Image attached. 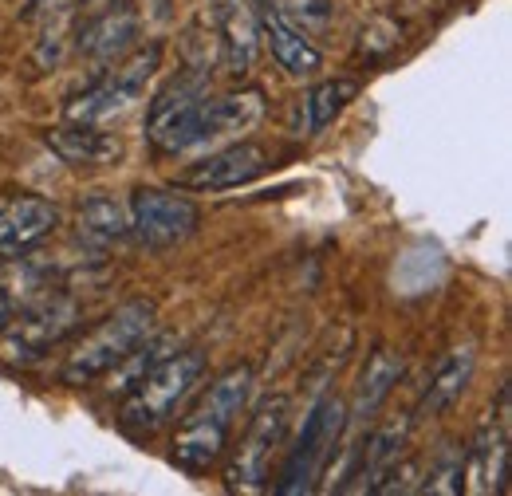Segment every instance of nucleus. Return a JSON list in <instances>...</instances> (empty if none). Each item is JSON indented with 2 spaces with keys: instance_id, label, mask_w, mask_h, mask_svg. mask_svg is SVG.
Returning a JSON list of instances; mask_svg holds the SVG:
<instances>
[{
  "instance_id": "f257e3e1",
  "label": "nucleus",
  "mask_w": 512,
  "mask_h": 496,
  "mask_svg": "<svg viewBox=\"0 0 512 496\" xmlns=\"http://www.w3.org/2000/svg\"><path fill=\"white\" fill-rule=\"evenodd\" d=\"M253 394V367H229L190 410L182 430L174 434V465L186 473H209L233 434V422L245 414Z\"/></svg>"
},
{
  "instance_id": "f03ea898",
  "label": "nucleus",
  "mask_w": 512,
  "mask_h": 496,
  "mask_svg": "<svg viewBox=\"0 0 512 496\" xmlns=\"http://www.w3.org/2000/svg\"><path fill=\"white\" fill-rule=\"evenodd\" d=\"M150 331H158V304L154 300H127L107 319H99L79 343L67 351L64 382L67 386H91L95 378L111 371L127 351H134Z\"/></svg>"
},
{
  "instance_id": "7ed1b4c3",
  "label": "nucleus",
  "mask_w": 512,
  "mask_h": 496,
  "mask_svg": "<svg viewBox=\"0 0 512 496\" xmlns=\"http://www.w3.org/2000/svg\"><path fill=\"white\" fill-rule=\"evenodd\" d=\"M201 374H205V355L197 347L166 355L134 390H127V402L119 414L123 426L130 434H154L186 402V394L201 382Z\"/></svg>"
},
{
  "instance_id": "20e7f679",
  "label": "nucleus",
  "mask_w": 512,
  "mask_h": 496,
  "mask_svg": "<svg viewBox=\"0 0 512 496\" xmlns=\"http://www.w3.org/2000/svg\"><path fill=\"white\" fill-rule=\"evenodd\" d=\"M79 319V304L71 292H48L36 304L12 311L0 323V359L4 363H36L44 359L60 339L71 335Z\"/></svg>"
},
{
  "instance_id": "39448f33",
  "label": "nucleus",
  "mask_w": 512,
  "mask_h": 496,
  "mask_svg": "<svg viewBox=\"0 0 512 496\" xmlns=\"http://www.w3.org/2000/svg\"><path fill=\"white\" fill-rule=\"evenodd\" d=\"M162 63V48L150 44L142 52H134L123 67L107 71L103 79H95L87 91H79L75 99H67L64 107V123H87V126H103V123H115L123 119L130 107L142 99L150 75L158 71Z\"/></svg>"
},
{
  "instance_id": "423d86ee",
  "label": "nucleus",
  "mask_w": 512,
  "mask_h": 496,
  "mask_svg": "<svg viewBox=\"0 0 512 496\" xmlns=\"http://www.w3.org/2000/svg\"><path fill=\"white\" fill-rule=\"evenodd\" d=\"M209 95V67H186L178 71L146 111V138L162 154H186L193 150V115L201 99Z\"/></svg>"
},
{
  "instance_id": "0eeeda50",
  "label": "nucleus",
  "mask_w": 512,
  "mask_h": 496,
  "mask_svg": "<svg viewBox=\"0 0 512 496\" xmlns=\"http://www.w3.org/2000/svg\"><path fill=\"white\" fill-rule=\"evenodd\" d=\"M347 426V410L339 398H323L320 406H312V414L304 418V430L296 437V449L288 453L284 469H280V496H304L316 489V477L323 465L331 461V449L339 445V434Z\"/></svg>"
},
{
  "instance_id": "6e6552de",
  "label": "nucleus",
  "mask_w": 512,
  "mask_h": 496,
  "mask_svg": "<svg viewBox=\"0 0 512 496\" xmlns=\"http://www.w3.org/2000/svg\"><path fill=\"white\" fill-rule=\"evenodd\" d=\"M130 217V237L150 252L174 248L182 241H190L201 225V209L190 197L174 193V189H134L127 205Z\"/></svg>"
},
{
  "instance_id": "1a4fd4ad",
  "label": "nucleus",
  "mask_w": 512,
  "mask_h": 496,
  "mask_svg": "<svg viewBox=\"0 0 512 496\" xmlns=\"http://www.w3.org/2000/svg\"><path fill=\"white\" fill-rule=\"evenodd\" d=\"M288 418H292V402L284 394L268 398L256 418L249 422V430L241 437V445L233 449L229 457V469H225V485L229 489H260L268 481V465H272V453L280 449V441L288 434Z\"/></svg>"
},
{
  "instance_id": "9d476101",
  "label": "nucleus",
  "mask_w": 512,
  "mask_h": 496,
  "mask_svg": "<svg viewBox=\"0 0 512 496\" xmlns=\"http://www.w3.org/2000/svg\"><path fill=\"white\" fill-rule=\"evenodd\" d=\"M509 437H512V418H509V386L501 390L497 414H489V422L477 430L473 449H465V485L469 493H509Z\"/></svg>"
},
{
  "instance_id": "9b49d317",
  "label": "nucleus",
  "mask_w": 512,
  "mask_h": 496,
  "mask_svg": "<svg viewBox=\"0 0 512 496\" xmlns=\"http://www.w3.org/2000/svg\"><path fill=\"white\" fill-rule=\"evenodd\" d=\"M272 166V154L260 146V142H233L217 154H209L205 162L190 166L182 174V189H193V193H221V189H241L256 182L264 170Z\"/></svg>"
},
{
  "instance_id": "f8f14e48",
  "label": "nucleus",
  "mask_w": 512,
  "mask_h": 496,
  "mask_svg": "<svg viewBox=\"0 0 512 496\" xmlns=\"http://www.w3.org/2000/svg\"><path fill=\"white\" fill-rule=\"evenodd\" d=\"M264 107H268L264 91H256V87H241L229 95H205L197 115H193V146L249 134L264 119Z\"/></svg>"
},
{
  "instance_id": "ddd939ff",
  "label": "nucleus",
  "mask_w": 512,
  "mask_h": 496,
  "mask_svg": "<svg viewBox=\"0 0 512 496\" xmlns=\"http://www.w3.org/2000/svg\"><path fill=\"white\" fill-rule=\"evenodd\" d=\"M60 229V209L48 197L36 193H16L0 201V256H24L28 248L48 241Z\"/></svg>"
},
{
  "instance_id": "4468645a",
  "label": "nucleus",
  "mask_w": 512,
  "mask_h": 496,
  "mask_svg": "<svg viewBox=\"0 0 512 496\" xmlns=\"http://www.w3.org/2000/svg\"><path fill=\"white\" fill-rule=\"evenodd\" d=\"M256 28H260V36H264V44H268V52H272V60L280 63L288 75H316L323 67V56L320 48L272 4V0H260V16H256Z\"/></svg>"
},
{
  "instance_id": "2eb2a0df",
  "label": "nucleus",
  "mask_w": 512,
  "mask_h": 496,
  "mask_svg": "<svg viewBox=\"0 0 512 496\" xmlns=\"http://www.w3.org/2000/svg\"><path fill=\"white\" fill-rule=\"evenodd\" d=\"M75 40H79V56H87L91 63L123 60L138 40V16L130 4H111L99 16H91Z\"/></svg>"
},
{
  "instance_id": "dca6fc26",
  "label": "nucleus",
  "mask_w": 512,
  "mask_h": 496,
  "mask_svg": "<svg viewBox=\"0 0 512 496\" xmlns=\"http://www.w3.org/2000/svg\"><path fill=\"white\" fill-rule=\"evenodd\" d=\"M48 146L52 154L75 166V170H87V166H111L123 158V138L103 130V126H87V123H64L48 130Z\"/></svg>"
},
{
  "instance_id": "f3484780",
  "label": "nucleus",
  "mask_w": 512,
  "mask_h": 496,
  "mask_svg": "<svg viewBox=\"0 0 512 496\" xmlns=\"http://www.w3.org/2000/svg\"><path fill=\"white\" fill-rule=\"evenodd\" d=\"M213 20H217V36H221V52H225V71L229 75H249L256 60V16L249 12L245 0H217L213 4Z\"/></svg>"
},
{
  "instance_id": "a211bd4d",
  "label": "nucleus",
  "mask_w": 512,
  "mask_h": 496,
  "mask_svg": "<svg viewBox=\"0 0 512 496\" xmlns=\"http://www.w3.org/2000/svg\"><path fill=\"white\" fill-rule=\"evenodd\" d=\"M473 371H477V351H473L469 343H465V347H453L446 359H442V367L434 371V378H430L422 402H418V418H438V414H446L449 406L465 394V386L473 382Z\"/></svg>"
},
{
  "instance_id": "6ab92c4d",
  "label": "nucleus",
  "mask_w": 512,
  "mask_h": 496,
  "mask_svg": "<svg viewBox=\"0 0 512 496\" xmlns=\"http://www.w3.org/2000/svg\"><path fill=\"white\" fill-rule=\"evenodd\" d=\"M75 233L79 241L91 248H111L119 245L123 237H130V217L127 205L115 201L111 193H95L79 205V217H75Z\"/></svg>"
},
{
  "instance_id": "aec40b11",
  "label": "nucleus",
  "mask_w": 512,
  "mask_h": 496,
  "mask_svg": "<svg viewBox=\"0 0 512 496\" xmlns=\"http://www.w3.org/2000/svg\"><path fill=\"white\" fill-rule=\"evenodd\" d=\"M402 355H394V351H371V359H367V367H363V378H359V390H355V406H351V418L355 422H367V418H375L379 414V406H383L386 398L394 394V386L402 382Z\"/></svg>"
},
{
  "instance_id": "412c9836",
  "label": "nucleus",
  "mask_w": 512,
  "mask_h": 496,
  "mask_svg": "<svg viewBox=\"0 0 512 496\" xmlns=\"http://www.w3.org/2000/svg\"><path fill=\"white\" fill-rule=\"evenodd\" d=\"M406 437H410V422H406V418L379 426L375 434L363 441V449H355V457H359V473H355V481H363L367 489H375V485H379V477H383L398 457H402Z\"/></svg>"
},
{
  "instance_id": "4be33fe9",
  "label": "nucleus",
  "mask_w": 512,
  "mask_h": 496,
  "mask_svg": "<svg viewBox=\"0 0 512 496\" xmlns=\"http://www.w3.org/2000/svg\"><path fill=\"white\" fill-rule=\"evenodd\" d=\"M174 351H178V339H174V335H158V331H150L134 351H127V355L107 371L111 374V390H119V394L134 390L146 374L154 371L166 355H174Z\"/></svg>"
},
{
  "instance_id": "5701e85b",
  "label": "nucleus",
  "mask_w": 512,
  "mask_h": 496,
  "mask_svg": "<svg viewBox=\"0 0 512 496\" xmlns=\"http://www.w3.org/2000/svg\"><path fill=\"white\" fill-rule=\"evenodd\" d=\"M359 95V83L355 79H327V83H316L304 99V115H308V134H320L335 123L347 103Z\"/></svg>"
},
{
  "instance_id": "b1692460",
  "label": "nucleus",
  "mask_w": 512,
  "mask_h": 496,
  "mask_svg": "<svg viewBox=\"0 0 512 496\" xmlns=\"http://www.w3.org/2000/svg\"><path fill=\"white\" fill-rule=\"evenodd\" d=\"M418 489H422V493H442V496L465 493V449L446 445V449L434 457V465H430V473H426V485H418Z\"/></svg>"
},
{
  "instance_id": "393cba45",
  "label": "nucleus",
  "mask_w": 512,
  "mask_h": 496,
  "mask_svg": "<svg viewBox=\"0 0 512 496\" xmlns=\"http://www.w3.org/2000/svg\"><path fill=\"white\" fill-rule=\"evenodd\" d=\"M398 36H402V24H394V20H386V16H379L371 28H363V44H359V52H367V56H379V52H386V48H394L398 44Z\"/></svg>"
}]
</instances>
